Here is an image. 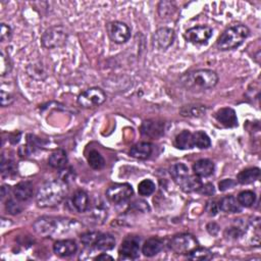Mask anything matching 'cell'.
I'll use <instances>...</instances> for the list:
<instances>
[{"label":"cell","instance_id":"obj_1","mask_svg":"<svg viewBox=\"0 0 261 261\" xmlns=\"http://www.w3.org/2000/svg\"><path fill=\"white\" fill-rule=\"evenodd\" d=\"M80 226L81 224L75 220L53 216H42L33 224L35 232L44 238L64 237L71 233L78 232Z\"/></svg>","mask_w":261,"mask_h":261},{"label":"cell","instance_id":"obj_2","mask_svg":"<svg viewBox=\"0 0 261 261\" xmlns=\"http://www.w3.org/2000/svg\"><path fill=\"white\" fill-rule=\"evenodd\" d=\"M68 191V184L60 179L47 182L39 188L36 195V202L41 208L56 207L67 197Z\"/></svg>","mask_w":261,"mask_h":261},{"label":"cell","instance_id":"obj_3","mask_svg":"<svg viewBox=\"0 0 261 261\" xmlns=\"http://www.w3.org/2000/svg\"><path fill=\"white\" fill-rule=\"evenodd\" d=\"M180 83L188 91H205L214 88L219 83V75L211 70H196L184 74Z\"/></svg>","mask_w":261,"mask_h":261},{"label":"cell","instance_id":"obj_4","mask_svg":"<svg viewBox=\"0 0 261 261\" xmlns=\"http://www.w3.org/2000/svg\"><path fill=\"white\" fill-rule=\"evenodd\" d=\"M250 35V30L245 25H234L227 28L216 41V47L222 51L233 50L241 46Z\"/></svg>","mask_w":261,"mask_h":261},{"label":"cell","instance_id":"obj_5","mask_svg":"<svg viewBox=\"0 0 261 261\" xmlns=\"http://www.w3.org/2000/svg\"><path fill=\"white\" fill-rule=\"evenodd\" d=\"M68 40L67 30L62 26H54L45 31L42 35V45L47 49H56L65 44Z\"/></svg>","mask_w":261,"mask_h":261},{"label":"cell","instance_id":"obj_6","mask_svg":"<svg viewBox=\"0 0 261 261\" xmlns=\"http://www.w3.org/2000/svg\"><path fill=\"white\" fill-rule=\"evenodd\" d=\"M198 241L191 234H180L171 238L169 241V248L173 252L184 255L189 254L192 250L198 247Z\"/></svg>","mask_w":261,"mask_h":261},{"label":"cell","instance_id":"obj_7","mask_svg":"<svg viewBox=\"0 0 261 261\" xmlns=\"http://www.w3.org/2000/svg\"><path fill=\"white\" fill-rule=\"evenodd\" d=\"M106 101V94L98 87L87 89L78 97V103L83 108H95Z\"/></svg>","mask_w":261,"mask_h":261},{"label":"cell","instance_id":"obj_8","mask_svg":"<svg viewBox=\"0 0 261 261\" xmlns=\"http://www.w3.org/2000/svg\"><path fill=\"white\" fill-rule=\"evenodd\" d=\"M134 195V190L129 184H114L106 190V197L114 204H123Z\"/></svg>","mask_w":261,"mask_h":261},{"label":"cell","instance_id":"obj_9","mask_svg":"<svg viewBox=\"0 0 261 261\" xmlns=\"http://www.w3.org/2000/svg\"><path fill=\"white\" fill-rule=\"evenodd\" d=\"M106 31L108 37L116 44H124L130 38V29L123 21H111L106 25Z\"/></svg>","mask_w":261,"mask_h":261},{"label":"cell","instance_id":"obj_10","mask_svg":"<svg viewBox=\"0 0 261 261\" xmlns=\"http://www.w3.org/2000/svg\"><path fill=\"white\" fill-rule=\"evenodd\" d=\"M212 29L209 26H196L185 32L184 38L187 42L195 45L206 44L212 37Z\"/></svg>","mask_w":261,"mask_h":261},{"label":"cell","instance_id":"obj_11","mask_svg":"<svg viewBox=\"0 0 261 261\" xmlns=\"http://www.w3.org/2000/svg\"><path fill=\"white\" fill-rule=\"evenodd\" d=\"M141 250V239L136 236L127 237L118 250L119 259L134 260L139 257Z\"/></svg>","mask_w":261,"mask_h":261},{"label":"cell","instance_id":"obj_12","mask_svg":"<svg viewBox=\"0 0 261 261\" xmlns=\"http://www.w3.org/2000/svg\"><path fill=\"white\" fill-rule=\"evenodd\" d=\"M176 39V33L170 28H159L153 35V46L158 50H166L172 45Z\"/></svg>","mask_w":261,"mask_h":261},{"label":"cell","instance_id":"obj_13","mask_svg":"<svg viewBox=\"0 0 261 261\" xmlns=\"http://www.w3.org/2000/svg\"><path fill=\"white\" fill-rule=\"evenodd\" d=\"M166 125L163 122L148 119L141 126V134L151 139H158L165 134Z\"/></svg>","mask_w":261,"mask_h":261},{"label":"cell","instance_id":"obj_14","mask_svg":"<svg viewBox=\"0 0 261 261\" xmlns=\"http://www.w3.org/2000/svg\"><path fill=\"white\" fill-rule=\"evenodd\" d=\"M214 117L217 122H219L223 127L232 129L238 127V117L236 112L233 108L230 107H224L217 111L214 114Z\"/></svg>","mask_w":261,"mask_h":261},{"label":"cell","instance_id":"obj_15","mask_svg":"<svg viewBox=\"0 0 261 261\" xmlns=\"http://www.w3.org/2000/svg\"><path fill=\"white\" fill-rule=\"evenodd\" d=\"M78 251V245L71 239H63L53 245V252L59 257H70Z\"/></svg>","mask_w":261,"mask_h":261},{"label":"cell","instance_id":"obj_16","mask_svg":"<svg viewBox=\"0 0 261 261\" xmlns=\"http://www.w3.org/2000/svg\"><path fill=\"white\" fill-rule=\"evenodd\" d=\"M14 196L15 198L19 202H26L32 198L33 194H34V187L31 182L25 181L19 183L17 186L14 188Z\"/></svg>","mask_w":261,"mask_h":261},{"label":"cell","instance_id":"obj_17","mask_svg":"<svg viewBox=\"0 0 261 261\" xmlns=\"http://www.w3.org/2000/svg\"><path fill=\"white\" fill-rule=\"evenodd\" d=\"M214 163L207 158H202L193 165V171L199 178L210 177L214 172Z\"/></svg>","mask_w":261,"mask_h":261},{"label":"cell","instance_id":"obj_18","mask_svg":"<svg viewBox=\"0 0 261 261\" xmlns=\"http://www.w3.org/2000/svg\"><path fill=\"white\" fill-rule=\"evenodd\" d=\"M152 151H153V146L151 143L140 142L130 149V155L134 158L144 160L149 158L152 154Z\"/></svg>","mask_w":261,"mask_h":261},{"label":"cell","instance_id":"obj_19","mask_svg":"<svg viewBox=\"0 0 261 261\" xmlns=\"http://www.w3.org/2000/svg\"><path fill=\"white\" fill-rule=\"evenodd\" d=\"M163 249V242L158 238H150L142 246V253L146 257H153Z\"/></svg>","mask_w":261,"mask_h":261},{"label":"cell","instance_id":"obj_20","mask_svg":"<svg viewBox=\"0 0 261 261\" xmlns=\"http://www.w3.org/2000/svg\"><path fill=\"white\" fill-rule=\"evenodd\" d=\"M220 210L225 212V213H239L242 211V206L239 204L236 197L233 195L225 196L220 202Z\"/></svg>","mask_w":261,"mask_h":261},{"label":"cell","instance_id":"obj_21","mask_svg":"<svg viewBox=\"0 0 261 261\" xmlns=\"http://www.w3.org/2000/svg\"><path fill=\"white\" fill-rule=\"evenodd\" d=\"M72 203L74 208L78 212H85L89 208V196L85 191L79 190L73 195Z\"/></svg>","mask_w":261,"mask_h":261},{"label":"cell","instance_id":"obj_22","mask_svg":"<svg viewBox=\"0 0 261 261\" xmlns=\"http://www.w3.org/2000/svg\"><path fill=\"white\" fill-rule=\"evenodd\" d=\"M48 165L56 169H62L68 165V155L63 149H57L52 152L48 158Z\"/></svg>","mask_w":261,"mask_h":261},{"label":"cell","instance_id":"obj_23","mask_svg":"<svg viewBox=\"0 0 261 261\" xmlns=\"http://www.w3.org/2000/svg\"><path fill=\"white\" fill-rule=\"evenodd\" d=\"M173 144H175V147H177L180 150L193 149L195 147L194 142H193V134L187 130H183V132L177 135Z\"/></svg>","mask_w":261,"mask_h":261},{"label":"cell","instance_id":"obj_24","mask_svg":"<svg viewBox=\"0 0 261 261\" xmlns=\"http://www.w3.org/2000/svg\"><path fill=\"white\" fill-rule=\"evenodd\" d=\"M169 173L172 180L180 186V185L188 178L189 168L186 165H184V163H176V165L171 166V168H169Z\"/></svg>","mask_w":261,"mask_h":261},{"label":"cell","instance_id":"obj_25","mask_svg":"<svg viewBox=\"0 0 261 261\" xmlns=\"http://www.w3.org/2000/svg\"><path fill=\"white\" fill-rule=\"evenodd\" d=\"M260 177V169L258 168H249L239 172L237 177L238 183L242 185H249L257 181Z\"/></svg>","mask_w":261,"mask_h":261},{"label":"cell","instance_id":"obj_26","mask_svg":"<svg viewBox=\"0 0 261 261\" xmlns=\"http://www.w3.org/2000/svg\"><path fill=\"white\" fill-rule=\"evenodd\" d=\"M115 246V239L111 234H102L98 236L95 242L94 247L100 251H108V250L113 249Z\"/></svg>","mask_w":261,"mask_h":261},{"label":"cell","instance_id":"obj_27","mask_svg":"<svg viewBox=\"0 0 261 261\" xmlns=\"http://www.w3.org/2000/svg\"><path fill=\"white\" fill-rule=\"evenodd\" d=\"M206 112H207V107L204 105H186L181 108L180 113L185 117H201Z\"/></svg>","mask_w":261,"mask_h":261},{"label":"cell","instance_id":"obj_28","mask_svg":"<svg viewBox=\"0 0 261 261\" xmlns=\"http://www.w3.org/2000/svg\"><path fill=\"white\" fill-rule=\"evenodd\" d=\"M87 160H88L90 168L95 170H100L105 167V159L100 152H98L97 150H91L88 156H87Z\"/></svg>","mask_w":261,"mask_h":261},{"label":"cell","instance_id":"obj_29","mask_svg":"<svg viewBox=\"0 0 261 261\" xmlns=\"http://www.w3.org/2000/svg\"><path fill=\"white\" fill-rule=\"evenodd\" d=\"M202 184L203 183L201 182L199 177H197L196 175L195 176L189 175L188 178L180 185V187L183 189V191L191 193V192H197L202 186Z\"/></svg>","mask_w":261,"mask_h":261},{"label":"cell","instance_id":"obj_30","mask_svg":"<svg viewBox=\"0 0 261 261\" xmlns=\"http://www.w3.org/2000/svg\"><path fill=\"white\" fill-rule=\"evenodd\" d=\"M193 142L194 146L199 149H207L211 146V140L209 136L202 132V130H197L193 133Z\"/></svg>","mask_w":261,"mask_h":261},{"label":"cell","instance_id":"obj_31","mask_svg":"<svg viewBox=\"0 0 261 261\" xmlns=\"http://www.w3.org/2000/svg\"><path fill=\"white\" fill-rule=\"evenodd\" d=\"M213 257L212 252L207 248L203 247H197L188 254V258L191 260H196V261H203V260H209Z\"/></svg>","mask_w":261,"mask_h":261},{"label":"cell","instance_id":"obj_32","mask_svg":"<svg viewBox=\"0 0 261 261\" xmlns=\"http://www.w3.org/2000/svg\"><path fill=\"white\" fill-rule=\"evenodd\" d=\"M237 200L240 204L242 207H246L249 208L253 206V204L256 201V194L253 191H242L240 194L238 195Z\"/></svg>","mask_w":261,"mask_h":261},{"label":"cell","instance_id":"obj_33","mask_svg":"<svg viewBox=\"0 0 261 261\" xmlns=\"http://www.w3.org/2000/svg\"><path fill=\"white\" fill-rule=\"evenodd\" d=\"M155 183L151 180H143L138 185V192L141 196H150L155 192Z\"/></svg>","mask_w":261,"mask_h":261},{"label":"cell","instance_id":"obj_34","mask_svg":"<svg viewBox=\"0 0 261 261\" xmlns=\"http://www.w3.org/2000/svg\"><path fill=\"white\" fill-rule=\"evenodd\" d=\"M0 167H1V175L3 178L12 177L17 173V168L15 162L9 159L5 160L3 156L1 158V165H0Z\"/></svg>","mask_w":261,"mask_h":261},{"label":"cell","instance_id":"obj_35","mask_svg":"<svg viewBox=\"0 0 261 261\" xmlns=\"http://www.w3.org/2000/svg\"><path fill=\"white\" fill-rule=\"evenodd\" d=\"M0 73H1L2 77H4L5 75L9 74L12 72L13 69V63L12 60L9 58L8 54H6L4 51L1 52V57H0Z\"/></svg>","mask_w":261,"mask_h":261},{"label":"cell","instance_id":"obj_36","mask_svg":"<svg viewBox=\"0 0 261 261\" xmlns=\"http://www.w3.org/2000/svg\"><path fill=\"white\" fill-rule=\"evenodd\" d=\"M91 217L94 220L95 224H101L107 219V211L101 206H96V207L92 209Z\"/></svg>","mask_w":261,"mask_h":261},{"label":"cell","instance_id":"obj_37","mask_svg":"<svg viewBox=\"0 0 261 261\" xmlns=\"http://www.w3.org/2000/svg\"><path fill=\"white\" fill-rule=\"evenodd\" d=\"M19 201H18L16 198L15 199L8 198L7 201L5 202V210L7 211V213L13 215L20 213L21 210H23V207L19 204Z\"/></svg>","mask_w":261,"mask_h":261},{"label":"cell","instance_id":"obj_38","mask_svg":"<svg viewBox=\"0 0 261 261\" xmlns=\"http://www.w3.org/2000/svg\"><path fill=\"white\" fill-rule=\"evenodd\" d=\"M99 235H100L99 232H87V233H84L81 236V242L86 247H94L95 242H96L97 238Z\"/></svg>","mask_w":261,"mask_h":261},{"label":"cell","instance_id":"obj_39","mask_svg":"<svg viewBox=\"0 0 261 261\" xmlns=\"http://www.w3.org/2000/svg\"><path fill=\"white\" fill-rule=\"evenodd\" d=\"M175 12V6L172 2L169 1H161L158 5V13L161 18H167Z\"/></svg>","mask_w":261,"mask_h":261},{"label":"cell","instance_id":"obj_40","mask_svg":"<svg viewBox=\"0 0 261 261\" xmlns=\"http://www.w3.org/2000/svg\"><path fill=\"white\" fill-rule=\"evenodd\" d=\"M43 146V141L36 136L29 135L28 136V145L27 148L30 151V153H32L33 151H35L37 149H40Z\"/></svg>","mask_w":261,"mask_h":261},{"label":"cell","instance_id":"obj_41","mask_svg":"<svg viewBox=\"0 0 261 261\" xmlns=\"http://www.w3.org/2000/svg\"><path fill=\"white\" fill-rule=\"evenodd\" d=\"M75 170L72 168H67L65 167L64 168L60 169V173H59V179L61 181H63L64 183L69 184L71 181H75Z\"/></svg>","mask_w":261,"mask_h":261},{"label":"cell","instance_id":"obj_42","mask_svg":"<svg viewBox=\"0 0 261 261\" xmlns=\"http://www.w3.org/2000/svg\"><path fill=\"white\" fill-rule=\"evenodd\" d=\"M243 234H244V231L240 226L227 227L224 232V236L228 239H239L243 236Z\"/></svg>","mask_w":261,"mask_h":261},{"label":"cell","instance_id":"obj_43","mask_svg":"<svg viewBox=\"0 0 261 261\" xmlns=\"http://www.w3.org/2000/svg\"><path fill=\"white\" fill-rule=\"evenodd\" d=\"M130 208L135 209L136 211H141V212L150 211V207L148 203L144 200H136L135 202L132 203V205H130Z\"/></svg>","mask_w":261,"mask_h":261},{"label":"cell","instance_id":"obj_44","mask_svg":"<svg viewBox=\"0 0 261 261\" xmlns=\"http://www.w3.org/2000/svg\"><path fill=\"white\" fill-rule=\"evenodd\" d=\"M13 35V30L8 25L2 23L1 24V31H0V39H1L2 42L8 41Z\"/></svg>","mask_w":261,"mask_h":261},{"label":"cell","instance_id":"obj_45","mask_svg":"<svg viewBox=\"0 0 261 261\" xmlns=\"http://www.w3.org/2000/svg\"><path fill=\"white\" fill-rule=\"evenodd\" d=\"M237 185V182L233 179H224L219 183V189L222 192H224L228 189L234 188Z\"/></svg>","mask_w":261,"mask_h":261},{"label":"cell","instance_id":"obj_46","mask_svg":"<svg viewBox=\"0 0 261 261\" xmlns=\"http://www.w3.org/2000/svg\"><path fill=\"white\" fill-rule=\"evenodd\" d=\"M205 209H206V212H207L210 216H215L220 211L219 203H217L216 201H208L205 206Z\"/></svg>","mask_w":261,"mask_h":261},{"label":"cell","instance_id":"obj_47","mask_svg":"<svg viewBox=\"0 0 261 261\" xmlns=\"http://www.w3.org/2000/svg\"><path fill=\"white\" fill-rule=\"evenodd\" d=\"M0 100H1V106L6 107L12 105L15 101V98L13 95H10L9 93H6L5 91H1V96H0Z\"/></svg>","mask_w":261,"mask_h":261},{"label":"cell","instance_id":"obj_48","mask_svg":"<svg viewBox=\"0 0 261 261\" xmlns=\"http://www.w3.org/2000/svg\"><path fill=\"white\" fill-rule=\"evenodd\" d=\"M198 193L202 194V195H206V196H212L214 193H215V189L213 187V185L208 183V184H205L200 187V189L197 191Z\"/></svg>","mask_w":261,"mask_h":261},{"label":"cell","instance_id":"obj_49","mask_svg":"<svg viewBox=\"0 0 261 261\" xmlns=\"http://www.w3.org/2000/svg\"><path fill=\"white\" fill-rule=\"evenodd\" d=\"M206 230H207V232L212 235V236H215L219 234L220 232V225L215 224V223H209L207 224V226H206Z\"/></svg>","mask_w":261,"mask_h":261},{"label":"cell","instance_id":"obj_50","mask_svg":"<svg viewBox=\"0 0 261 261\" xmlns=\"http://www.w3.org/2000/svg\"><path fill=\"white\" fill-rule=\"evenodd\" d=\"M10 193V187L7 186V185H3L1 187V200L3 201L6 196H8Z\"/></svg>","mask_w":261,"mask_h":261},{"label":"cell","instance_id":"obj_51","mask_svg":"<svg viewBox=\"0 0 261 261\" xmlns=\"http://www.w3.org/2000/svg\"><path fill=\"white\" fill-rule=\"evenodd\" d=\"M95 260H112L113 258L111 256V255H108V254H106V253H102V254H100V255H98V256H96L95 258H94Z\"/></svg>","mask_w":261,"mask_h":261}]
</instances>
